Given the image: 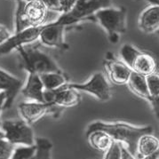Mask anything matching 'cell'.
Returning a JSON list of instances; mask_svg holds the SVG:
<instances>
[{
  "instance_id": "4fadbf2b",
  "label": "cell",
  "mask_w": 159,
  "mask_h": 159,
  "mask_svg": "<svg viewBox=\"0 0 159 159\" xmlns=\"http://www.w3.org/2000/svg\"><path fill=\"white\" fill-rule=\"evenodd\" d=\"M44 86L40 76L38 74L29 72L27 83L20 90L21 94L30 102H45L44 101Z\"/></svg>"
},
{
  "instance_id": "9c48e42d",
  "label": "cell",
  "mask_w": 159,
  "mask_h": 159,
  "mask_svg": "<svg viewBox=\"0 0 159 159\" xmlns=\"http://www.w3.org/2000/svg\"><path fill=\"white\" fill-rule=\"evenodd\" d=\"M58 107L52 102H24L20 103L18 108L21 119L29 125H33L48 113H54Z\"/></svg>"
},
{
  "instance_id": "f546056e",
  "label": "cell",
  "mask_w": 159,
  "mask_h": 159,
  "mask_svg": "<svg viewBox=\"0 0 159 159\" xmlns=\"http://www.w3.org/2000/svg\"><path fill=\"white\" fill-rule=\"evenodd\" d=\"M12 35L13 33L10 31L6 26L0 24V45L4 44Z\"/></svg>"
},
{
  "instance_id": "cb8c5ba5",
  "label": "cell",
  "mask_w": 159,
  "mask_h": 159,
  "mask_svg": "<svg viewBox=\"0 0 159 159\" xmlns=\"http://www.w3.org/2000/svg\"><path fill=\"white\" fill-rule=\"evenodd\" d=\"M16 1H17V7L15 11L14 33H19L28 28H30V26L26 19L25 13H24V6L26 1L25 0H16Z\"/></svg>"
},
{
  "instance_id": "e0dca14e",
  "label": "cell",
  "mask_w": 159,
  "mask_h": 159,
  "mask_svg": "<svg viewBox=\"0 0 159 159\" xmlns=\"http://www.w3.org/2000/svg\"><path fill=\"white\" fill-rule=\"evenodd\" d=\"M127 85L129 89L131 90L135 95L150 103L151 100H150V96H149L148 87H147L145 76H141L140 74H137L133 71L132 75L130 76V79L128 81Z\"/></svg>"
},
{
  "instance_id": "4316f807",
  "label": "cell",
  "mask_w": 159,
  "mask_h": 159,
  "mask_svg": "<svg viewBox=\"0 0 159 159\" xmlns=\"http://www.w3.org/2000/svg\"><path fill=\"white\" fill-rule=\"evenodd\" d=\"M122 144L113 140L110 147L108 148L104 155L103 159H121Z\"/></svg>"
},
{
  "instance_id": "7402d4cb",
  "label": "cell",
  "mask_w": 159,
  "mask_h": 159,
  "mask_svg": "<svg viewBox=\"0 0 159 159\" xmlns=\"http://www.w3.org/2000/svg\"><path fill=\"white\" fill-rule=\"evenodd\" d=\"M141 53L140 50H138L134 45L130 44H125L121 47L120 49V58L122 60V62L125 63L128 68L132 70L133 65H134L135 60Z\"/></svg>"
},
{
  "instance_id": "44dd1931",
  "label": "cell",
  "mask_w": 159,
  "mask_h": 159,
  "mask_svg": "<svg viewBox=\"0 0 159 159\" xmlns=\"http://www.w3.org/2000/svg\"><path fill=\"white\" fill-rule=\"evenodd\" d=\"M40 79L43 84L44 89L47 91L56 90L62 85L66 84L68 82L67 77L62 72L60 73H47L40 75Z\"/></svg>"
},
{
  "instance_id": "1f68e13d",
  "label": "cell",
  "mask_w": 159,
  "mask_h": 159,
  "mask_svg": "<svg viewBox=\"0 0 159 159\" xmlns=\"http://www.w3.org/2000/svg\"><path fill=\"white\" fill-rule=\"evenodd\" d=\"M5 102H6V94H5L4 92H1L0 93V116L2 115V112L4 111Z\"/></svg>"
},
{
  "instance_id": "277c9868",
  "label": "cell",
  "mask_w": 159,
  "mask_h": 159,
  "mask_svg": "<svg viewBox=\"0 0 159 159\" xmlns=\"http://www.w3.org/2000/svg\"><path fill=\"white\" fill-rule=\"evenodd\" d=\"M78 23V21L70 16L68 13H61L56 20L45 23L38 39L43 45L56 47L59 49H69V45L65 42V29L67 26Z\"/></svg>"
},
{
  "instance_id": "d590c367",
  "label": "cell",
  "mask_w": 159,
  "mask_h": 159,
  "mask_svg": "<svg viewBox=\"0 0 159 159\" xmlns=\"http://www.w3.org/2000/svg\"><path fill=\"white\" fill-rule=\"evenodd\" d=\"M78 1H85V0H78Z\"/></svg>"
},
{
  "instance_id": "ba28073f",
  "label": "cell",
  "mask_w": 159,
  "mask_h": 159,
  "mask_svg": "<svg viewBox=\"0 0 159 159\" xmlns=\"http://www.w3.org/2000/svg\"><path fill=\"white\" fill-rule=\"evenodd\" d=\"M68 84L53 91L44 90L45 102H52L60 108H71L77 106L81 102L80 93L70 88Z\"/></svg>"
},
{
  "instance_id": "7c38bea8",
  "label": "cell",
  "mask_w": 159,
  "mask_h": 159,
  "mask_svg": "<svg viewBox=\"0 0 159 159\" xmlns=\"http://www.w3.org/2000/svg\"><path fill=\"white\" fill-rule=\"evenodd\" d=\"M24 13L30 27L45 24L48 10L40 0H25Z\"/></svg>"
},
{
  "instance_id": "6da1fadb",
  "label": "cell",
  "mask_w": 159,
  "mask_h": 159,
  "mask_svg": "<svg viewBox=\"0 0 159 159\" xmlns=\"http://www.w3.org/2000/svg\"><path fill=\"white\" fill-rule=\"evenodd\" d=\"M101 130L108 134L111 139L115 141L121 143L133 154L134 157L137 156V143L140 137L144 134H153L154 129L151 126H134L125 122H103L95 121L91 123L86 134L93 131Z\"/></svg>"
},
{
  "instance_id": "83f0119b",
  "label": "cell",
  "mask_w": 159,
  "mask_h": 159,
  "mask_svg": "<svg viewBox=\"0 0 159 159\" xmlns=\"http://www.w3.org/2000/svg\"><path fill=\"white\" fill-rule=\"evenodd\" d=\"M77 0H59L61 13H67L70 12L76 6Z\"/></svg>"
},
{
  "instance_id": "d4e9b609",
  "label": "cell",
  "mask_w": 159,
  "mask_h": 159,
  "mask_svg": "<svg viewBox=\"0 0 159 159\" xmlns=\"http://www.w3.org/2000/svg\"><path fill=\"white\" fill-rule=\"evenodd\" d=\"M37 151V145L32 146H15L11 159H30Z\"/></svg>"
},
{
  "instance_id": "836d02e7",
  "label": "cell",
  "mask_w": 159,
  "mask_h": 159,
  "mask_svg": "<svg viewBox=\"0 0 159 159\" xmlns=\"http://www.w3.org/2000/svg\"><path fill=\"white\" fill-rule=\"evenodd\" d=\"M151 4V6H159V0H145Z\"/></svg>"
},
{
  "instance_id": "484cf974",
  "label": "cell",
  "mask_w": 159,
  "mask_h": 159,
  "mask_svg": "<svg viewBox=\"0 0 159 159\" xmlns=\"http://www.w3.org/2000/svg\"><path fill=\"white\" fill-rule=\"evenodd\" d=\"M15 146L7 140L0 131V159H11Z\"/></svg>"
},
{
  "instance_id": "5b68a950",
  "label": "cell",
  "mask_w": 159,
  "mask_h": 159,
  "mask_svg": "<svg viewBox=\"0 0 159 159\" xmlns=\"http://www.w3.org/2000/svg\"><path fill=\"white\" fill-rule=\"evenodd\" d=\"M0 131L14 146H32L36 139L31 125L23 119H7L1 123Z\"/></svg>"
},
{
  "instance_id": "2e32d148",
  "label": "cell",
  "mask_w": 159,
  "mask_h": 159,
  "mask_svg": "<svg viewBox=\"0 0 159 159\" xmlns=\"http://www.w3.org/2000/svg\"><path fill=\"white\" fill-rule=\"evenodd\" d=\"M132 70L141 76H147L157 72V64L150 54L141 52V53L135 60Z\"/></svg>"
},
{
  "instance_id": "8992f818",
  "label": "cell",
  "mask_w": 159,
  "mask_h": 159,
  "mask_svg": "<svg viewBox=\"0 0 159 159\" xmlns=\"http://www.w3.org/2000/svg\"><path fill=\"white\" fill-rule=\"evenodd\" d=\"M68 85L78 92L88 93L101 102H108L112 97L111 86L102 72L94 73L85 83H69Z\"/></svg>"
},
{
  "instance_id": "7a4b0ae2",
  "label": "cell",
  "mask_w": 159,
  "mask_h": 159,
  "mask_svg": "<svg viewBox=\"0 0 159 159\" xmlns=\"http://www.w3.org/2000/svg\"><path fill=\"white\" fill-rule=\"evenodd\" d=\"M16 51L21 58V65L29 73L43 75L47 73H60L62 70L52 58L35 46L30 45H24L18 48Z\"/></svg>"
},
{
  "instance_id": "d6a6232c",
  "label": "cell",
  "mask_w": 159,
  "mask_h": 159,
  "mask_svg": "<svg viewBox=\"0 0 159 159\" xmlns=\"http://www.w3.org/2000/svg\"><path fill=\"white\" fill-rule=\"evenodd\" d=\"M141 159H159V150L152 153V154H149Z\"/></svg>"
},
{
  "instance_id": "4dcf8cb0",
  "label": "cell",
  "mask_w": 159,
  "mask_h": 159,
  "mask_svg": "<svg viewBox=\"0 0 159 159\" xmlns=\"http://www.w3.org/2000/svg\"><path fill=\"white\" fill-rule=\"evenodd\" d=\"M121 159H136L133 154L129 152L127 148L125 147L122 145V150H121Z\"/></svg>"
},
{
  "instance_id": "ac0fdd59",
  "label": "cell",
  "mask_w": 159,
  "mask_h": 159,
  "mask_svg": "<svg viewBox=\"0 0 159 159\" xmlns=\"http://www.w3.org/2000/svg\"><path fill=\"white\" fill-rule=\"evenodd\" d=\"M146 77V83L148 91L150 96V106L153 109L154 114L159 117V76L158 73H153Z\"/></svg>"
},
{
  "instance_id": "e575fe53",
  "label": "cell",
  "mask_w": 159,
  "mask_h": 159,
  "mask_svg": "<svg viewBox=\"0 0 159 159\" xmlns=\"http://www.w3.org/2000/svg\"><path fill=\"white\" fill-rule=\"evenodd\" d=\"M1 92H4V88H3V86L0 84V93H1Z\"/></svg>"
},
{
  "instance_id": "5bb4252c",
  "label": "cell",
  "mask_w": 159,
  "mask_h": 159,
  "mask_svg": "<svg viewBox=\"0 0 159 159\" xmlns=\"http://www.w3.org/2000/svg\"><path fill=\"white\" fill-rule=\"evenodd\" d=\"M105 66L112 83L118 85L127 84L133 70L125 64L115 59H109L105 62Z\"/></svg>"
},
{
  "instance_id": "f1b7e54d",
  "label": "cell",
  "mask_w": 159,
  "mask_h": 159,
  "mask_svg": "<svg viewBox=\"0 0 159 159\" xmlns=\"http://www.w3.org/2000/svg\"><path fill=\"white\" fill-rule=\"evenodd\" d=\"M46 7L48 11H53V12H58L61 13V7L59 4V0H40Z\"/></svg>"
},
{
  "instance_id": "52a82bcc",
  "label": "cell",
  "mask_w": 159,
  "mask_h": 159,
  "mask_svg": "<svg viewBox=\"0 0 159 159\" xmlns=\"http://www.w3.org/2000/svg\"><path fill=\"white\" fill-rule=\"evenodd\" d=\"M45 24L37 27L28 28L19 33H13L7 41L0 45V56L7 55L13 50L27 45H30L39 38Z\"/></svg>"
},
{
  "instance_id": "603a6c76",
  "label": "cell",
  "mask_w": 159,
  "mask_h": 159,
  "mask_svg": "<svg viewBox=\"0 0 159 159\" xmlns=\"http://www.w3.org/2000/svg\"><path fill=\"white\" fill-rule=\"evenodd\" d=\"M36 145V154L30 159H52V143L50 140L45 138H37Z\"/></svg>"
},
{
  "instance_id": "3957f363",
  "label": "cell",
  "mask_w": 159,
  "mask_h": 159,
  "mask_svg": "<svg viewBox=\"0 0 159 159\" xmlns=\"http://www.w3.org/2000/svg\"><path fill=\"white\" fill-rule=\"evenodd\" d=\"M93 16L95 21L107 31L108 39L113 44L119 41L120 34L126 31V9L125 7L102 8Z\"/></svg>"
},
{
  "instance_id": "30bf717a",
  "label": "cell",
  "mask_w": 159,
  "mask_h": 159,
  "mask_svg": "<svg viewBox=\"0 0 159 159\" xmlns=\"http://www.w3.org/2000/svg\"><path fill=\"white\" fill-rule=\"evenodd\" d=\"M109 7H111V0H77L74 8L67 13L78 22L84 20L95 21L93 14L100 9Z\"/></svg>"
},
{
  "instance_id": "ffe728a7",
  "label": "cell",
  "mask_w": 159,
  "mask_h": 159,
  "mask_svg": "<svg viewBox=\"0 0 159 159\" xmlns=\"http://www.w3.org/2000/svg\"><path fill=\"white\" fill-rule=\"evenodd\" d=\"M159 150V140L153 134H144L137 143V156L140 159Z\"/></svg>"
},
{
  "instance_id": "9a60e30c",
  "label": "cell",
  "mask_w": 159,
  "mask_h": 159,
  "mask_svg": "<svg viewBox=\"0 0 159 159\" xmlns=\"http://www.w3.org/2000/svg\"><path fill=\"white\" fill-rule=\"evenodd\" d=\"M139 28L145 33H155L159 29V6H150L140 16Z\"/></svg>"
},
{
  "instance_id": "8fae6325",
  "label": "cell",
  "mask_w": 159,
  "mask_h": 159,
  "mask_svg": "<svg viewBox=\"0 0 159 159\" xmlns=\"http://www.w3.org/2000/svg\"><path fill=\"white\" fill-rule=\"evenodd\" d=\"M0 84L3 86L4 93L6 94V102L4 105L5 110L8 109L13 105L14 99L22 88L23 83L21 79L0 69Z\"/></svg>"
},
{
  "instance_id": "d6986e66",
  "label": "cell",
  "mask_w": 159,
  "mask_h": 159,
  "mask_svg": "<svg viewBox=\"0 0 159 159\" xmlns=\"http://www.w3.org/2000/svg\"><path fill=\"white\" fill-rule=\"evenodd\" d=\"M86 138L90 146L101 152H106L113 141L108 134L101 130H96L86 134Z\"/></svg>"
}]
</instances>
